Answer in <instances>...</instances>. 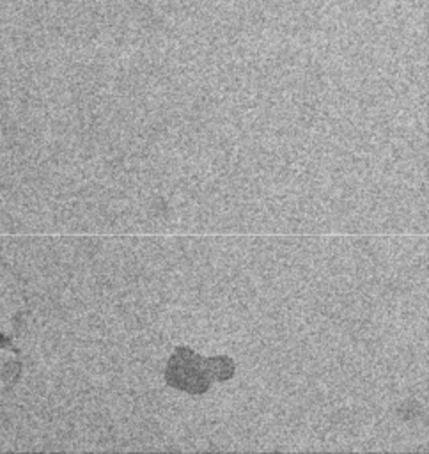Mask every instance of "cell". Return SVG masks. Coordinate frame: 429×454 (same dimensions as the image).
<instances>
[{"instance_id": "cell-1", "label": "cell", "mask_w": 429, "mask_h": 454, "mask_svg": "<svg viewBox=\"0 0 429 454\" xmlns=\"http://www.w3.org/2000/svg\"><path fill=\"white\" fill-rule=\"evenodd\" d=\"M232 374L234 362L229 356L204 358L190 348H177L167 364L168 385L190 394H202L213 381L229 380Z\"/></svg>"}]
</instances>
